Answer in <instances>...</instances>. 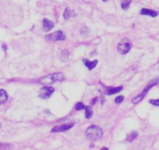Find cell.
Instances as JSON below:
<instances>
[{"instance_id": "cell-1", "label": "cell", "mask_w": 159, "mask_h": 150, "mask_svg": "<svg viewBox=\"0 0 159 150\" xmlns=\"http://www.w3.org/2000/svg\"><path fill=\"white\" fill-rule=\"evenodd\" d=\"M103 135V131L101 127L97 125H91L86 131V136L88 139L96 141L100 139Z\"/></svg>"}, {"instance_id": "cell-2", "label": "cell", "mask_w": 159, "mask_h": 150, "mask_svg": "<svg viewBox=\"0 0 159 150\" xmlns=\"http://www.w3.org/2000/svg\"><path fill=\"white\" fill-rule=\"evenodd\" d=\"M158 83H159V77H155V78H154L153 80H151V81L149 82V84L147 85V86L144 89V90L142 92H140L138 95H136V97H134V98L133 99V100H132L133 103L136 104V103H138L139 102H140V101L144 99V97L146 95L147 92L151 89V88H152L153 86L158 85Z\"/></svg>"}, {"instance_id": "cell-3", "label": "cell", "mask_w": 159, "mask_h": 150, "mask_svg": "<svg viewBox=\"0 0 159 150\" xmlns=\"http://www.w3.org/2000/svg\"><path fill=\"white\" fill-rule=\"evenodd\" d=\"M64 80V75L61 73H56L54 74H51L46 77H44L43 78L40 79V82L45 85L52 84L55 81H63Z\"/></svg>"}, {"instance_id": "cell-4", "label": "cell", "mask_w": 159, "mask_h": 150, "mask_svg": "<svg viewBox=\"0 0 159 150\" xmlns=\"http://www.w3.org/2000/svg\"><path fill=\"white\" fill-rule=\"evenodd\" d=\"M131 49V42L127 38H124L120 41L118 45V50L121 54H127Z\"/></svg>"}, {"instance_id": "cell-5", "label": "cell", "mask_w": 159, "mask_h": 150, "mask_svg": "<svg viewBox=\"0 0 159 150\" xmlns=\"http://www.w3.org/2000/svg\"><path fill=\"white\" fill-rule=\"evenodd\" d=\"M45 38L49 41H59L65 39V34L62 30H57L55 33L49 34L45 36Z\"/></svg>"}, {"instance_id": "cell-6", "label": "cell", "mask_w": 159, "mask_h": 150, "mask_svg": "<svg viewBox=\"0 0 159 150\" xmlns=\"http://www.w3.org/2000/svg\"><path fill=\"white\" fill-rule=\"evenodd\" d=\"M55 89L52 87H44L39 91V96L42 99H47L51 96Z\"/></svg>"}, {"instance_id": "cell-7", "label": "cell", "mask_w": 159, "mask_h": 150, "mask_svg": "<svg viewBox=\"0 0 159 150\" xmlns=\"http://www.w3.org/2000/svg\"><path fill=\"white\" fill-rule=\"evenodd\" d=\"M73 127V123H66V124H63L62 126L59 127H56L52 130V132H60V131H67L69 129H70L71 127Z\"/></svg>"}, {"instance_id": "cell-8", "label": "cell", "mask_w": 159, "mask_h": 150, "mask_svg": "<svg viewBox=\"0 0 159 150\" xmlns=\"http://www.w3.org/2000/svg\"><path fill=\"white\" fill-rule=\"evenodd\" d=\"M140 14L141 15H147V16H151L152 17H155L158 15V12L152 10V9H142L140 10Z\"/></svg>"}, {"instance_id": "cell-9", "label": "cell", "mask_w": 159, "mask_h": 150, "mask_svg": "<svg viewBox=\"0 0 159 150\" xmlns=\"http://www.w3.org/2000/svg\"><path fill=\"white\" fill-rule=\"evenodd\" d=\"M54 27V23L46 18H45L43 20V28L45 31H48L50 30L52 28Z\"/></svg>"}, {"instance_id": "cell-10", "label": "cell", "mask_w": 159, "mask_h": 150, "mask_svg": "<svg viewBox=\"0 0 159 150\" xmlns=\"http://www.w3.org/2000/svg\"><path fill=\"white\" fill-rule=\"evenodd\" d=\"M84 65L91 70L92 69H94L97 66V60H94V61H89L87 60H84Z\"/></svg>"}, {"instance_id": "cell-11", "label": "cell", "mask_w": 159, "mask_h": 150, "mask_svg": "<svg viewBox=\"0 0 159 150\" xmlns=\"http://www.w3.org/2000/svg\"><path fill=\"white\" fill-rule=\"evenodd\" d=\"M122 89H123L122 86H119V87H117V88H108L106 90V93H107V95H114L116 93H118V92L121 91Z\"/></svg>"}, {"instance_id": "cell-12", "label": "cell", "mask_w": 159, "mask_h": 150, "mask_svg": "<svg viewBox=\"0 0 159 150\" xmlns=\"http://www.w3.org/2000/svg\"><path fill=\"white\" fill-rule=\"evenodd\" d=\"M74 16V13H73V12L69 8V7H67V8H65V12H64L63 13V17L65 19H69L70 17H73Z\"/></svg>"}, {"instance_id": "cell-13", "label": "cell", "mask_w": 159, "mask_h": 150, "mask_svg": "<svg viewBox=\"0 0 159 150\" xmlns=\"http://www.w3.org/2000/svg\"><path fill=\"white\" fill-rule=\"evenodd\" d=\"M8 99V96H7V94L6 92L4 90H0V105L4 103L5 102H6Z\"/></svg>"}, {"instance_id": "cell-14", "label": "cell", "mask_w": 159, "mask_h": 150, "mask_svg": "<svg viewBox=\"0 0 159 150\" xmlns=\"http://www.w3.org/2000/svg\"><path fill=\"white\" fill-rule=\"evenodd\" d=\"M84 109H85V111H86V113H85L86 118L87 119H90L92 117V115H93V111H92L91 107L88 106H84Z\"/></svg>"}, {"instance_id": "cell-15", "label": "cell", "mask_w": 159, "mask_h": 150, "mask_svg": "<svg viewBox=\"0 0 159 150\" xmlns=\"http://www.w3.org/2000/svg\"><path fill=\"white\" fill-rule=\"evenodd\" d=\"M132 0H123L122 2H121V6H122V9H127L131 3Z\"/></svg>"}, {"instance_id": "cell-16", "label": "cell", "mask_w": 159, "mask_h": 150, "mask_svg": "<svg viewBox=\"0 0 159 150\" xmlns=\"http://www.w3.org/2000/svg\"><path fill=\"white\" fill-rule=\"evenodd\" d=\"M136 137H137V133H136V131H132L127 136V141L132 142V141H133L134 139H136Z\"/></svg>"}, {"instance_id": "cell-17", "label": "cell", "mask_w": 159, "mask_h": 150, "mask_svg": "<svg viewBox=\"0 0 159 150\" xmlns=\"http://www.w3.org/2000/svg\"><path fill=\"white\" fill-rule=\"evenodd\" d=\"M13 148V146L9 144H5L0 142V150H9Z\"/></svg>"}, {"instance_id": "cell-18", "label": "cell", "mask_w": 159, "mask_h": 150, "mask_svg": "<svg viewBox=\"0 0 159 150\" xmlns=\"http://www.w3.org/2000/svg\"><path fill=\"white\" fill-rule=\"evenodd\" d=\"M69 58V52L67 50H63L62 53V56H61V60L63 62H66Z\"/></svg>"}, {"instance_id": "cell-19", "label": "cell", "mask_w": 159, "mask_h": 150, "mask_svg": "<svg viewBox=\"0 0 159 150\" xmlns=\"http://www.w3.org/2000/svg\"><path fill=\"white\" fill-rule=\"evenodd\" d=\"M84 105L82 103V102H77L76 104V106H75V109L76 110H83V109H84Z\"/></svg>"}, {"instance_id": "cell-20", "label": "cell", "mask_w": 159, "mask_h": 150, "mask_svg": "<svg viewBox=\"0 0 159 150\" xmlns=\"http://www.w3.org/2000/svg\"><path fill=\"white\" fill-rule=\"evenodd\" d=\"M150 103H151L154 106H159V99H151L150 100Z\"/></svg>"}, {"instance_id": "cell-21", "label": "cell", "mask_w": 159, "mask_h": 150, "mask_svg": "<svg viewBox=\"0 0 159 150\" xmlns=\"http://www.w3.org/2000/svg\"><path fill=\"white\" fill-rule=\"evenodd\" d=\"M123 100H124V97H123V95H119V96H118V97L116 99V103H120V102H122Z\"/></svg>"}, {"instance_id": "cell-22", "label": "cell", "mask_w": 159, "mask_h": 150, "mask_svg": "<svg viewBox=\"0 0 159 150\" xmlns=\"http://www.w3.org/2000/svg\"><path fill=\"white\" fill-rule=\"evenodd\" d=\"M97 98H95V99H94V101H93V102H91V105H94V104H95V103L96 102H97Z\"/></svg>"}, {"instance_id": "cell-23", "label": "cell", "mask_w": 159, "mask_h": 150, "mask_svg": "<svg viewBox=\"0 0 159 150\" xmlns=\"http://www.w3.org/2000/svg\"><path fill=\"white\" fill-rule=\"evenodd\" d=\"M101 150H108V148H102Z\"/></svg>"}, {"instance_id": "cell-24", "label": "cell", "mask_w": 159, "mask_h": 150, "mask_svg": "<svg viewBox=\"0 0 159 150\" xmlns=\"http://www.w3.org/2000/svg\"><path fill=\"white\" fill-rule=\"evenodd\" d=\"M103 1H106V0H103Z\"/></svg>"}, {"instance_id": "cell-25", "label": "cell", "mask_w": 159, "mask_h": 150, "mask_svg": "<svg viewBox=\"0 0 159 150\" xmlns=\"http://www.w3.org/2000/svg\"><path fill=\"white\" fill-rule=\"evenodd\" d=\"M0 125H1V124H0Z\"/></svg>"}]
</instances>
